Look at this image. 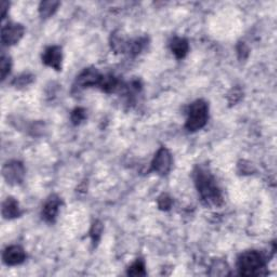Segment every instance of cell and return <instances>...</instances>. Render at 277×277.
Wrapping results in <instances>:
<instances>
[{"mask_svg": "<svg viewBox=\"0 0 277 277\" xmlns=\"http://www.w3.org/2000/svg\"><path fill=\"white\" fill-rule=\"evenodd\" d=\"M195 183L202 202L207 206L219 207L223 204L221 190L218 186L216 179L208 170L200 168L195 174Z\"/></svg>", "mask_w": 277, "mask_h": 277, "instance_id": "obj_1", "label": "cell"}, {"mask_svg": "<svg viewBox=\"0 0 277 277\" xmlns=\"http://www.w3.org/2000/svg\"><path fill=\"white\" fill-rule=\"evenodd\" d=\"M266 259L258 252H244L237 262V268L240 275L244 276H259L262 275L263 270L266 268Z\"/></svg>", "mask_w": 277, "mask_h": 277, "instance_id": "obj_2", "label": "cell"}, {"mask_svg": "<svg viewBox=\"0 0 277 277\" xmlns=\"http://www.w3.org/2000/svg\"><path fill=\"white\" fill-rule=\"evenodd\" d=\"M209 108L208 104L198 100L190 105L188 110V117L186 124V128L190 131V132H195L202 129L207 124L208 117H209Z\"/></svg>", "mask_w": 277, "mask_h": 277, "instance_id": "obj_3", "label": "cell"}, {"mask_svg": "<svg viewBox=\"0 0 277 277\" xmlns=\"http://www.w3.org/2000/svg\"><path fill=\"white\" fill-rule=\"evenodd\" d=\"M171 167H172V155L166 148H162L157 152L152 162V170L160 176H166L169 174Z\"/></svg>", "mask_w": 277, "mask_h": 277, "instance_id": "obj_4", "label": "cell"}, {"mask_svg": "<svg viewBox=\"0 0 277 277\" xmlns=\"http://www.w3.org/2000/svg\"><path fill=\"white\" fill-rule=\"evenodd\" d=\"M25 32L24 26L21 24L8 23L2 30V42L4 46H14L23 38Z\"/></svg>", "mask_w": 277, "mask_h": 277, "instance_id": "obj_5", "label": "cell"}, {"mask_svg": "<svg viewBox=\"0 0 277 277\" xmlns=\"http://www.w3.org/2000/svg\"><path fill=\"white\" fill-rule=\"evenodd\" d=\"M102 75L96 68L84 70L80 75L77 77L76 88L86 89L91 87H98L102 80Z\"/></svg>", "mask_w": 277, "mask_h": 277, "instance_id": "obj_6", "label": "cell"}, {"mask_svg": "<svg viewBox=\"0 0 277 277\" xmlns=\"http://www.w3.org/2000/svg\"><path fill=\"white\" fill-rule=\"evenodd\" d=\"M4 176L6 181L10 184H20L25 176V169L20 162H10L4 167Z\"/></svg>", "mask_w": 277, "mask_h": 277, "instance_id": "obj_7", "label": "cell"}, {"mask_svg": "<svg viewBox=\"0 0 277 277\" xmlns=\"http://www.w3.org/2000/svg\"><path fill=\"white\" fill-rule=\"evenodd\" d=\"M2 259L6 266H16L18 264H22L26 260V254L22 247L11 246L4 250Z\"/></svg>", "mask_w": 277, "mask_h": 277, "instance_id": "obj_8", "label": "cell"}, {"mask_svg": "<svg viewBox=\"0 0 277 277\" xmlns=\"http://www.w3.org/2000/svg\"><path fill=\"white\" fill-rule=\"evenodd\" d=\"M62 60H63L62 49L60 47H56V46L48 48L44 51V54L42 56L44 63L47 65V66H50L56 70H61Z\"/></svg>", "mask_w": 277, "mask_h": 277, "instance_id": "obj_9", "label": "cell"}, {"mask_svg": "<svg viewBox=\"0 0 277 277\" xmlns=\"http://www.w3.org/2000/svg\"><path fill=\"white\" fill-rule=\"evenodd\" d=\"M61 207V200L56 196H52L51 198L46 202V205L42 209V218L47 222H54L58 210Z\"/></svg>", "mask_w": 277, "mask_h": 277, "instance_id": "obj_10", "label": "cell"}, {"mask_svg": "<svg viewBox=\"0 0 277 277\" xmlns=\"http://www.w3.org/2000/svg\"><path fill=\"white\" fill-rule=\"evenodd\" d=\"M22 214L18 202L14 198H8L2 205V216L6 220L16 219Z\"/></svg>", "mask_w": 277, "mask_h": 277, "instance_id": "obj_11", "label": "cell"}, {"mask_svg": "<svg viewBox=\"0 0 277 277\" xmlns=\"http://www.w3.org/2000/svg\"><path fill=\"white\" fill-rule=\"evenodd\" d=\"M170 48H171V51H172V54L176 56V58L181 60V58H184L188 54L190 46L186 39L174 38V40L171 42Z\"/></svg>", "mask_w": 277, "mask_h": 277, "instance_id": "obj_12", "label": "cell"}, {"mask_svg": "<svg viewBox=\"0 0 277 277\" xmlns=\"http://www.w3.org/2000/svg\"><path fill=\"white\" fill-rule=\"evenodd\" d=\"M120 84L116 77L108 75L102 77V80L100 82V86H98V88H101V90L106 92V94H113V92L120 88Z\"/></svg>", "mask_w": 277, "mask_h": 277, "instance_id": "obj_13", "label": "cell"}, {"mask_svg": "<svg viewBox=\"0 0 277 277\" xmlns=\"http://www.w3.org/2000/svg\"><path fill=\"white\" fill-rule=\"evenodd\" d=\"M60 6V2H44L39 6V12L44 18H48L52 16L58 10V6Z\"/></svg>", "mask_w": 277, "mask_h": 277, "instance_id": "obj_14", "label": "cell"}, {"mask_svg": "<svg viewBox=\"0 0 277 277\" xmlns=\"http://www.w3.org/2000/svg\"><path fill=\"white\" fill-rule=\"evenodd\" d=\"M211 275L216 276H224L230 274V268L226 262L223 261H216L214 262L212 266H211Z\"/></svg>", "mask_w": 277, "mask_h": 277, "instance_id": "obj_15", "label": "cell"}, {"mask_svg": "<svg viewBox=\"0 0 277 277\" xmlns=\"http://www.w3.org/2000/svg\"><path fill=\"white\" fill-rule=\"evenodd\" d=\"M128 275H131V276H145L146 275L144 262L142 260H136L134 264L129 268Z\"/></svg>", "mask_w": 277, "mask_h": 277, "instance_id": "obj_16", "label": "cell"}, {"mask_svg": "<svg viewBox=\"0 0 277 277\" xmlns=\"http://www.w3.org/2000/svg\"><path fill=\"white\" fill-rule=\"evenodd\" d=\"M11 68H12L11 58L8 56L4 54L2 56V63H0V72H2V80H4V79L6 78V76L10 74Z\"/></svg>", "mask_w": 277, "mask_h": 277, "instance_id": "obj_17", "label": "cell"}, {"mask_svg": "<svg viewBox=\"0 0 277 277\" xmlns=\"http://www.w3.org/2000/svg\"><path fill=\"white\" fill-rule=\"evenodd\" d=\"M158 206L162 210H169L172 206V200L167 194H164L158 198Z\"/></svg>", "mask_w": 277, "mask_h": 277, "instance_id": "obj_18", "label": "cell"}, {"mask_svg": "<svg viewBox=\"0 0 277 277\" xmlns=\"http://www.w3.org/2000/svg\"><path fill=\"white\" fill-rule=\"evenodd\" d=\"M86 118V112L82 108H76L72 114V120L75 124H80Z\"/></svg>", "mask_w": 277, "mask_h": 277, "instance_id": "obj_19", "label": "cell"}, {"mask_svg": "<svg viewBox=\"0 0 277 277\" xmlns=\"http://www.w3.org/2000/svg\"><path fill=\"white\" fill-rule=\"evenodd\" d=\"M102 224L100 222H96L94 224V226H92V230H91V236H92V240H94V242H98V240H100L101 237V234H102Z\"/></svg>", "mask_w": 277, "mask_h": 277, "instance_id": "obj_20", "label": "cell"}, {"mask_svg": "<svg viewBox=\"0 0 277 277\" xmlns=\"http://www.w3.org/2000/svg\"><path fill=\"white\" fill-rule=\"evenodd\" d=\"M32 82V76H30L28 74H25V75H22L18 78H16L13 84H14L16 87H25V86L30 84Z\"/></svg>", "mask_w": 277, "mask_h": 277, "instance_id": "obj_21", "label": "cell"}, {"mask_svg": "<svg viewBox=\"0 0 277 277\" xmlns=\"http://www.w3.org/2000/svg\"><path fill=\"white\" fill-rule=\"evenodd\" d=\"M237 51H238V56H240V60H246V58L249 56V49H248L247 46L245 44H244V42H240L238 44V48H237Z\"/></svg>", "mask_w": 277, "mask_h": 277, "instance_id": "obj_22", "label": "cell"}, {"mask_svg": "<svg viewBox=\"0 0 277 277\" xmlns=\"http://www.w3.org/2000/svg\"><path fill=\"white\" fill-rule=\"evenodd\" d=\"M9 6H10L9 2H2V20L6 18V12H8Z\"/></svg>", "mask_w": 277, "mask_h": 277, "instance_id": "obj_23", "label": "cell"}]
</instances>
